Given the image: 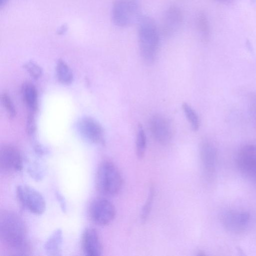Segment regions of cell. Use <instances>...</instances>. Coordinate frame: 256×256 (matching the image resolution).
I'll use <instances>...</instances> for the list:
<instances>
[{
	"label": "cell",
	"instance_id": "cell-15",
	"mask_svg": "<svg viewBox=\"0 0 256 256\" xmlns=\"http://www.w3.org/2000/svg\"><path fill=\"white\" fill-rule=\"evenodd\" d=\"M63 242L62 232L58 229L48 237L44 244L46 252L50 256H60Z\"/></svg>",
	"mask_w": 256,
	"mask_h": 256
},
{
	"label": "cell",
	"instance_id": "cell-13",
	"mask_svg": "<svg viewBox=\"0 0 256 256\" xmlns=\"http://www.w3.org/2000/svg\"><path fill=\"white\" fill-rule=\"evenodd\" d=\"M250 220V214L244 211H228L222 217L224 228L234 233L244 231L248 226Z\"/></svg>",
	"mask_w": 256,
	"mask_h": 256
},
{
	"label": "cell",
	"instance_id": "cell-24",
	"mask_svg": "<svg viewBox=\"0 0 256 256\" xmlns=\"http://www.w3.org/2000/svg\"><path fill=\"white\" fill-rule=\"evenodd\" d=\"M56 196L63 212H66V203L63 195L58 191L56 192Z\"/></svg>",
	"mask_w": 256,
	"mask_h": 256
},
{
	"label": "cell",
	"instance_id": "cell-22",
	"mask_svg": "<svg viewBox=\"0 0 256 256\" xmlns=\"http://www.w3.org/2000/svg\"><path fill=\"white\" fill-rule=\"evenodd\" d=\"M1 100L8 116L10 118L14 117L16 115V109L9 95L4 92L2 95Z\"/></svg>",
	"mask_w": 256,
	"mask_h": 256
},
{
	"label": "cell",
	"instance_id": "cell-17",
	"mask_svg": "<svg viewBox=\"0 0 256 256\" xmlns=\"http://www.w3.org/2000/svg\"><path fill=\"white\" fill-rule=\"evenodd\" d=\"M56 73L58 80L62 84H69L73 80L72 72L62 60L60 59L56 64Z\"/></svg>",
	"mask_w": 256,
	"mask_h": 256
},
{
	"label": "cell",
	"instance_id": "cell-11",
	"mask_svg": "<svg viewBox=\"0 0 256 256\" xmlns=\"http://www.w3.org/2000/svg\"><path fill=\"white\" fill-rule=\"evenodd\" d=\"M200 155L202 168L204 176L211 178L216 171V150L212 142L205 140L200 146Z\"/></svg>",
	"mask_w": 256,
	"mask_h": 256
},
{
	"label": "cell",
	"instance_id": "cell-14",
	"mask_svg": "<svg viewBox=\"0 0 256 256\" xmlns=\"http://www.w3.org/2000/svg\"><path fill=\"white\" fill-rule=\"evenodd\" d=\"M82 248L85 255L99 256L103 252L102 244L100 236L96 230L86 228L82 236Z\"/></svg>",
	"mask_w": 256,
	"mask_h": 256
},
{
	"label": "cell",
	"instance_id": "cell-10",
	"mask_svg": "<svg viewBox=\"0 0 256 256\" xmlns=\"http://www.w3.org/2000/svg\"><path fill=\"white\" fill-rule=\"evenodd\" d=\"M237 164L242 174L256 178V146L247 145L244 146L238 154Z\"/></svg>",
	"mask_w": 256,
	"mask_h": 256
},
{
	"label": "cell",
	"instance_id": "cell-2",
	"mask_svg": "<svg viewBox=\"0 0 256 256\" xmlns=\"http://www.w3.org/2000/svg\"><path fill=\"white\" fill-rule=\"evenodd\" d=\"M138 22V38L141 56L148 64L154 62L158 52L160 32L154 20L148 16H141Z\"/></svg>",
	"mask_w": 256,
	"mask_h": 256
},
{
	"label": "cell",
	"instance_id": "cell-26",
	"mask_svg": "<svg viewBox=\"0 0 256 256\" xmlns=\"http://www.w3.org/2000/svg\"><path fill=\"white\" fill-rule=\"evenodd\" d=\"M8 0H0V6L2 8L6 4Z\"/></svg>",
	"mask_w": 256,
	"mask_h": 256
},
{
	"label": "cell",
	"instance_id": "cell-8",
	"mask_svg": "<svg viewBox=\"0 0 256 256\" xmlns=\"http://www.w3.org/2000/svg\"><path fill=\"white\" fill-rule=\"evenodd\" d=\"M150 131L155 140L162 145L168 144L172 138V130L168 120L164 116L153 115L149 122Z\"/></svg>",
	"mask_w": 256,
	"mask_h": 256
},
{
	"label": "cell",
	"instance_id": "cell-12",
	"mask_svg": "<svg viewBox=\"0 0 256 256\" xmlns=\"http://www.w3.org/2000/svg\"><path fill=\"white\" fill-rule=\"evenodd\" d=\"M81 135L88 141L94 144L103 142L104 132L101 125L92 118L85 117L78 124Z\"/></svg>",
	"mask_w": 256,
	"mask_h": 256
},
{
	"label": "cell",
	"instance_id": "cell-3",
	"mask_svg": "<svg viewBox=\"0 0 256 256\" xmlns=\"http://www.w3.org/2000/svg\"><path fill=\"white\" fill-rule=\"evenodd\" d=\"M96 185L98 191L106 196H115L120 190L122 178L116 166L111 162H102L98 168Z\"/></svg>",
	"mask_w": 256,
	"mask_h": 256
},
{
	"label": "cell",
	"instance_id": "cell-27",
	"mask_svg": "<svg viewBox=\"0 0 256 256\" xmlns=\"http://www.w3.org/2000/svg\"></svg>",
	"mask_w": 256,
	"mask_h": 256
},
{
	"label": "cell",
	"instance_id": "cell-4",
	"mask_svg": "<svg viewBox=\"0 0 256 256\" xmlns=\"http://www.w3.org/2000/svg\"><path fill=\"white\" fill-rule=\"evenodd\" d=\"M137 0H116L112 8V20L120 28L130 26L138 22L141 16Z\"/></svg>",
	"mask_w": 256,
	"mask_h": 256
},
{
	"label": "cell",
	"instance_id": "cell-25",
	"mask_svg": "<svg viewBox=\"0 0 256 256\" xmlns=\"http://www.w3.org/2000/svg\"><path fill=\"white\" fill-rule=\"evenodd\" d=\"M68 27L66 25L62 26L58 31V34H62L65 33L67 30Z\"/></svg>",
	"mask_w": 256,
	"mask_h": 256
},
{
	"label": "cell",
	"instance_id": "cell-19",
	"mask_svg": "<svg viewBox=\"0 0 256 256\" xmlns=\"http://www.w3.org/2000/svg\"><path fill=\"white\" fill-rule=\"evenodd\" d=\"M196 25L202 40H208L210 36V28L208 18L204 13L200 12L198 14Z\"/></svg>",
	"mask_w": 256,
	"mask_h": 256
},
{
	"label": "cell",
	"instance_id": "cell-9",
	"mask_svg": "<svg viewBox=\"0 0 256 256\" xmlns=\"http://www.w3.org/2000/svg\"><path fill=\"white\" fill-rule=\"evenodd\" d=\"M0 167L7 172L21 171L23 168V159L20 151L14 146L6 145L0 152Z\"/></svg>",
	"mask_w": 256,
	"mask_h": 256
},
{
	"label": "cell",
	"instance_id": "cell-6",
	"mask_svg": "<svg viewBox=\"0 0 256 256\" xmlns=\"http://www.w3.org/2000/svg\"><path fill=\"white\" fill-rule=\"evenodd\" d=\"M116 211L114 204L104 198H98L90 204L88 214L91 220L99 226H106L114 218Z\"/></svg>",
	"mask_w": 256,
	"mask_h": 256
},
{
	"label": "cell",
	"instance_id": "cell-16",
	"mask_svg": "<svg viewBox=\"0 0 256 256\" xmlns=\"http://www.w3.org/2000/svg\"><path fill=\"white\" fill-rule=\"evenodd\" d=\"M22 94L26 105L32 110H35L38 106V93L34 86L30 82L22 86Z\"/></svg>",
	"mask_w": 256,
	"mask_h": 256
},
{
	"label": "cell",
	"instance_id": "cell-7",
	"mask_svg": "<svg viewBox=\"0 0 256 256\" xmlns=\"http://www.w3.org/2000/svg\"><path fill=\"white\" fill-rule=\"evenodd\" d=\"M184 20L182 10L176 6H169L164 12L160 23V31L164 36L174 34L180 28Z\"/></svg>",
	"mask_w": 256,
	"mask_h": 256
},
{
	"label": "cell",
	"instance_id": "cell-5",
	"mask_svg": "<svg viewBox=\"0 0 256 256\" xmlns=\"http://www.w3.org/2000/svg\"><path fill=\"white\" fill-rule=\"evenodd\" d=\"M16 194L21 205L32 213L40 214L46 208L45 200L41 194L34 188L25 185L18 186Z\"/></svg>",
	"mask_w": 256,
	"mask_h": 256
},
{
	"label": "cell",
	"instance_id": "cell-18",
	"mask_svg": "<svg viewBox=\"0 0 256 256\" xmlns=\"http://www.w3.org/2000/svg\"><path fill=\"white\" fill-rule=\"evenodd\" d=\"M146 147V135L142 126L139 124L138 126L136 141V154L138 158H142L144 156Z\"/></svg>",
	"mask_w": 256,
	"mask_h": 256
},
{
	"label": "cell",
	"instance_id": "cell-1",
	"mask_svg": "<svg viewBox=\"0 0 256 256\" xmlns=\"http://www.w3.org/2000/svg\"><path fill=\"white\" fill-rule=\"evenodd\" d=\"M0 237L12 255H27L31 247L26 239V230L21 218L12 211L0 214Z\"/></svg>",
	"mask_w": 256,
	"mask_h": 256
},
{
	"label": "cell",
	"instance_id": "cell-23",
	"mask_svg": "<svg viewBox=\"0 0 256 256\" xmlns=\"http://www.w3.org/2000/svg\"><path fill=\"white\" fill-rule=\"evenodd\" d=\"M24 68L34 79L39 78L42 74V70L40 66L34 62H26L24 65Z\"/></svg>",
	"mask_w": 256,
	"mask_h": 256
},
{
	"label": "cell",
	"instance_id": "cell-20",
	"mask_svg": "<svg viewBox=\"0 0 256 256\" xmlns=\"http://www.w3.org/2000/svg\"><path fill=\"white\" fill-rule=\"evenodd\" d=\"M182 107L184 114L190 124L192 130L194 131L198 130L200 127V122L196 112L186 102L182 104Z\"/></svg>",
	"mask_w": 256,
	"mask_h": 256
},
{
	"label": "cell",
	"instance_id": "cell-21",
	"mask_svg": "<svg viewBox=\"0 0 256 256\" xmlns=\"http://www.w3.org/2000/svg\"><path fill=\"white\" fill-rule=\"evenodd\" d=\"M154 188L152 187L150 189L149 194L144 204L142 212L141 218L142 221H145L148 217L150 208H152L154 197Z\"/></svg>",
	"mask_w": 256,
	"mask_h": 256
}]
</instances>
